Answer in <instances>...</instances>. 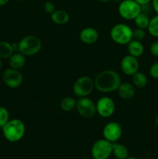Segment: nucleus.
Segmentation results:
<instances>
[{"mask_svg":"<svg viewBox=\"0 0 158 159\" xmlns=\"http://www.w3.org/2000/svg\"><path fill=\"white\" fill-rule=\"evenodd\" d=\"M94 89L102 93H111L117 91L122 83L121 77L113 70L100 71L94 79Z\"/></svg>","mask_w":158,"mask_h":159,"instance_id":"f257e3e1","label":"nucleus"},{"mask_svg":"<svg viewBox=\"0 0 158 159\" xmlns=\"http://www.w3.org/2000/svg\"><path fill=\"white\" fill-rule=\"evenodd\" d=\"M4 138L9 142H18L24 137L26 126L24 122L20 119L9 120L2 127Z\"/></svg>","mask_w":158,"mask_h":159,"instance_id":"f03ea898","label":"nucleus"},{"mask_svg":"<svg viewBox=\"0 0 158 159\" xmlns=\"http://www.w3.org/2000/svg\"><path fill=\"white\" fill-rule=\"evenodd\" d=\"M41 48L42 42L37 36L27 35L18 42V51L26 57L36 55Z\"/></svg>","mask_w":158,"mask_h":159,"instance_id":"7ed1b4c3","label":"nucleus"},{"mask_svg":"<svg viewBox=\"0 0 158 159\" xmlns=\"http://www.w3.org/2000/svg\"><path fill=\"white\" fill-rule=\"evenodd\" d=\"M110 37L119 45H127L133 40V29L125 23H116L110 30Z\"/></svg>","mask_w":158,"mask_h":159,"instance_id":"20e7f679","label":"nucleus"},{"mask_svg":"<svg viewBox=\"0 0 158 159\" xmlns=\"http://www.w3.org/2000/svg\"><path fill=\"white\" fill-rule=\"evenodd\" d=\"M72 89L73 93L77 97H88L94 89V79L86 75L79 77L74 82Z\"/></svg>","mask_w":158,"mask_h":159,"instance_id":"39448f33","label":"nucleus"},{"mask_svg":"<svg viewBox=\"0 0 158 159\" xmlns=\"http://www.w3.org/2000/svg\"><path fill=\"white\" fill-rule=\"evenodd\" d=\"M119 16L125 20H134L141 12V6L134 0H122L118 7Z\"/></svg>","mask_w":158,"mask_h":159,"instance_id":"423d86ee","label":"nucleus"},{"mask_svg":"<svg viewBox=\"0 0 158 159\" xmlns=\"http://www.w3.org/2000/svg\"><path fill=\"white\" fill-rule=\"evenodd\" d=\"M91 153L94 159H108L112 153V143L105 138L98 140L93 144Z\"/></svg>","mask_w":158,"mask_h":159,"instance_id":"0eeeda50","label":"nucleus"},{"mask_svg":"<svg viewBox=\"0 0 158 159\" xmlns=\"http://www.w3.org/2000/svg\"><path fill=\"white\" fill-rule=\"evenodd\" d=\"M76 110L81 117L90 119L96 113L95 102L89 97L79 98L76 102Z\"/></svg>","mask_w":158,"mask_h":159,"instance_id":"6e6552de","label":"nucleus"},{"mask_svg":"<svg viewBox=\"0 0 158 159\" xmlns=\"http://www.w3.org/2000/svg\"><path fill=\"white\" fill-rule=\"evenodd\" d=\"M96 113L102 118H108L112 116L116 110V103L112 98L102 96L95 102Z\"/></svg>","mask_w":158,"mask_h":159,"instance_id":"1a4fd4ad","label":"nucleus"},{"mask_svg":"<svg viewBox=\"0 0 158 159\" xmlns=\"http://www.w3.org/2000/svg\"><path fill=\"white\" fill-rule=\"evenodd\" d=\"M2 81L6 86L11 89L20 87L23 82V76L20 70L9 68L2 73Z\"/></svg>","mask_w":158,"mask_h":159,"instance_id":"9d476101","label":"nucleus"},{"mask_svg":"<svg viewBox=\"0 0 158 159\" xmlns=\"http://www.w3.org/2000/svg\"><path fill=\"white\" fill-rule=\"evenodd\" d=\"M103 138L112 143L117 142L122 135V127L116 121L107 123L102 130Z\"/></svg>","mask_w":158,"mask_h":159,"instance_id":"9b49d317","label":"nucleus"},{"mask_svg":"<svg viewBox=\"0 0 158 159\" xmlns=\"http://www.w3.org/2000/svg\"><path fill=\"white\" fill-rule=\"evenodd\" d=\"M139 63L137 57H135L130 54L124 56L120 62V68L124 75L132 76L139 71Z\"/></svg>","mask_w":158,"mask_h":159,"instance_id":"f8f14e48","label":"nucleus"},{"mask_svg":"<svg viewBox=\"0 0 158 159\" xmlns=\"http://www.w3.org/2000/svg\"><path fill=\"white\" fill-rule=\"evenodd\" d=\"M80 40L85 44H93L99 38V34L95 28L85 27L81 30Z\"/></svg>","mask_w":158,"mask_h":159,"instance_id":"ddd939ff","label":"nucleus"},{"mask_svg":"<svg viewBox=\"0 0 158 159\" xmlns=\"http://www.w3.org/2000/svg\"><path fill=\"white\" fill-rule=\"evenodd\" d=\"M117 93L122 99L129 100L136 95V87L130 82H122L118 88Z\"/></svg>","mask_w":158,"mask_h":159,"instance_id":"4468645a","label":"nucleus"},{"mask_svg":"<svg viewBox=\"0 0 158 159\" xmlns=\"http://www.w3.org/2000/svg\"><path fill=\"white\" fill-rule=\"evenodd\" d=\"M127 51H128L129 54L138 58L143 54L144 46L141 41L133 39L127 44Z\"/></svg>","mask_w":158,"mask_h":159,"instance_id":"2eb2a0df","label":"nucleus"},{"mask_svg":"<svg viewBox=\"0 0 158 159\" xmlns=\"http://www.w3.org/2000/svg\"><path fill=\"white\" fill-rule=\"evenodd\" d=\"M10 68L20 70L26 65V56L20 52H14L9 58Z\"/></svg>","mask_w":158,"mask_h":159,"instance_id":"dca6fc26","label":"nucleus"},{"mask_svg":"<svg viewBox=\"0 0 158 159\" xmlns=\"http://www.w3.org/2000/svg\"><path fill=\"white\" fill-rule=\"evenodd\" d=\"M51 20L57 25H64L69 21L70 16L66 11L62 9H56L50 15Z\"/></svg>","mask_w":158,"mask_h":159,"instance_id":"f3484780","label":"nucleus"},{"mask_svg":"<svg viewBox=\"0 0 158 159\" xmlns=\"http://www.w3.org/2000/svg\"><path fill=\"white\" fill-rule=\"evenodd\" d=\"M112 155L117 159H126L129 157V150L124 144L115 142L112 143Z\"/></svg>","mask_w":158,"mask_h":159,"instance_id":"a211bd4d","label":"nucleus"},{"mask_svg":"<svg viewBox=\"0 0 158 159\" xmlns=\"http://www.w3.org/2000/svg\"><path fill=\"white\" fill-rule=\"evenodd\" d=\"M132 83L135 87L142 89L146 87L148 83V79L147 76L142 71H139L135 73L132 75Z\"/></svg>","mask_w":158,"mask_h":159,"instance_id":"6ab92c4d","label":"nucleus"},{"mask_svg":"<svg viewBox=\"0 0 158 159\" xmlns=\"http://www.w3.org/2000/svg\"><path fill=\"white\" fill-rule=\"evenodd\" d=\"M14 52L12 43L7 41H0V57L2 59H9Z\"/></svg>","mask_w":158,"mask_h":159,"instance_id":"aec40b11","label":"nucleus"},{"mask_svg":"<svg viewBox=\"0 0 158 159\" xmlns=\"http://www.w3.org/2000/svg\"><path fill=\"white\" fill-rule=\"evenodd\" d=\"M134 23L136 25V27L141 28V29H147L150 23V19L149 17V15L143 13V12H140L136 18L134 19Z\"/></svg>","mask_w":158,"mask_h":159,"instance_id":"412c9836","label":"nucleus"},{"mask_svg":"<svg viewBox=\"0 0 158 159\" xmlns=\"http://www.w3.org/2000/svg\"><path fill=\"white\" fill-rule=\"evenodd\" d=\"M76 100L74 98L71 96H68V97L64 98L60 102V108L64 112H71L74 110L76 107Z\"/></svg>","mask_w":158,"mask_h":159,"instance_id":"4be33fe9","label":"nucleus"},{"mask_svg":"<svg viewBox=\"0 0 158 159\" xmlns=\"http://www.w3.org/2000/svg\"><path fill=\"white\" fill-rule=\"evenodd\" d=\"M147 30L152 37L158 38V14L150 19Z\"/></svg>","mask_w":158,"mask_h":159,"instance_id":"5701e85b","label":"nucleus"},{"mask_svg":"<svg viewBox=\"0 0 158 159\" xmlns=\"http://www.w3.org/2000/svg\"><path fill=\"white\" fill-rule=\"evenodd\" d=\"M9 120V113L4 107H0V127H2Z\"/></svg>","mask_w":158,"mask_h":159,"instance_id":"b1692460","label":"nucleus"},{"mask_svg":"<svg viewBox=\"0 0 158 159\" xmlns=\"http://www.w3.org/2000/svg\"><path fill=\"white\" fill-rule=\"evenodd\" d=\"M146 35H147V33H146V30L144 29H141V28L136 27V29L133 30V40L142 41V40L146 37Z\"/></svg>","mask_w":158,"mask_h":159,"instance_id":"393cba45","label":"nucleus"},{"mask_svg":"<svg viewBox=\"0 0 158 159\" xmlns=\"http://www.w3.org/2000/svg\"><path fill=\"white\" fill-rule=\"evenodd\" d=\"M149 73L153 79H158V61L155 62L150 66Z\"/></svg>","mask_w":158,"mask_h":159,"instance_id":"a878e982","label":"nucleus"},{"mask_svg":"<svg viewBox=\"0 0 158 159\" xmlns=\"http://www.w3.org/2000/svg\"><path fill=\"white\" fill-rule=\"evenodd\" d=\"M43 9H44V11L46 13L50 14V15L56 10L55 6L51 2H45L44 6H43Z\"/></svg>","mask_w":158,"mask_h":159,"instance_id":"bb28decb","label":"nucleus"},{"mask_svg":"<svg viewBox=\"0 0 158 159\" xmlns=\"http://www.w3.org/2000/svg\"><path fill=\"white\" fill-rule=\"evenodd\" d=\"M150 51L154 57H158V40L157 41H154L150 44Z\"/></svg>","mask_w":158,"mask_h":159,"instance_id":"cd10ccee","label":"nucleus"},{"mask_svg":"<svg viewBox=\"0 0 158 159\" xmlns=\"http://www.w3.org/2000/svg\"><path fill=\"white\" fill-rule=\"evenodd\" d=\"M151 2L153 10L154 11L156 14H158V0H152Z\"/></svg>","mask_w":158,"mask_h":159,"instance_id":"c85d7f7f","label":"nucleus"},{"mask_svg":"<svg viewBox=\"0 0 158 159\" xmlns=\"http://www.w3.org/2000/svg\"><path fill=\"white\" fill-rule=\"evenodd\" d=\"M134 1H136V2L139 5H140V6H143V5H146L150 3L152 0H134Z\"/></svg>","mask_w":158,"mask_h":159,"instance_id":"c756f323","label":"nucleus"},{"mask_svg":"<svg viewBox=\"0 0 158 159\" xmlns=\"http://www.w3.org/2000/svg\"><path fill=\"white\" fill-rule=\"evenodd\" d=\"M9 0H0V6H3L7 4Z\"/></svg>","mask_w":158,"mask_h":159,"instance_id":"7c9ffc66","label":"nucleus"},{"mask_svg":"<svg viewBox=\"0 0 158 159\" xmlns=\"http://www.w3.org/2000/svg\"><path fill=\"white\" fill-rule=\"evenodd\" d=\"M155 123H156V127H157V128H158V114L156 115V119H155Z\"/></svg>","mask_w":158,"mask_h":159,"instance_id":"2f4dec72","label":"nucleus"},{"mask_svg":"<svg viewBox=\"0 0 158 159\" xmlns=\"http://www.w3.org/2000/svg\"><path fill=\"white\" fill-rule=\"evenodd\" d=\"M2 58L0 57V71L2 69Z\"/></svg>","mask_w":158,"mask_h":159,"instance_id":"473e14b6","label":"nucleus"},{"mask_svg":"<svg viewBox=\"0 0 158 159\" xmlns=\"http://www.w3.org/2000/svg\"><path fill=\"white\" fill-rule=\"evenodd\" d=\"M126 159H138V158H136V157H133V156H129Z\"/></svg>","mask_w":158,"mask_h":159,"instance_id":"72a5a7b5","label":"nucleus"},{"mask_svg":"<svg viewBox=\"0 0 158 159\" xmlns=\"http://www.w3.org/2000/svg\"><path fill=\"white\" fill-rule=\"evenodd\" d=\"M99 1H100L101 2H109L110 0H99Z\"/></svg>","mask_w":158,"mask_h":159,"instance_id":"f704fd0d","label":"nucleus"},{"mask_svg":"<svg viewBox=\"0 0 158 159\" xmlns=\"http://www.w3.org/2000/svg\"><path fill=\"white\" fill-rule=\"evenodd\" d=\"M114 1H116V2H121V1H122V0H114Z\"/></svg>","mask_w":158,"mask_h":159,"instance_id":"c9c22d12","label":"nucleus"},{"mask_svg":"<svg viewBox=\"0 0 158 159\" xmlns=\"http://www.w3.org/2000/svg\"><path fill=\"white\" fill-rule=\"evenodd\" d=\"M15 1H19V2H20V1H23V0H15Z\"/></svg>","mask_w":158,"mask_h":159,"instance_id":"e433bc0d","label":"nucleus"}]
</instances>
